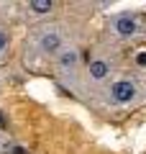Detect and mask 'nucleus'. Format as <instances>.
I'll return each mask as SVG.
<instances>
[{
  "label": "nucleus",
  "mask_w": 146,
  "mask_h": 154,
  "mask_svg": "<svg viewBox=\"0 0 146 154\" xmlns=\"http://www.w3.org/2000/svg\"><path fill=\"white\" fill-rule=\"evenodd\" d=\"M110 98L118 105L131 103V100L136 98V85L128 82V80H118V82H113V88H110Z\"/></svg>",
  "instance_id": "1"
},
{
  "label": "nucleus",
  "mask_w": 146,
  "mask_h": 154,
  "mask_svg": "<svg viewBox=\"0 0 146 154\" xmlns=\"http://www.w3.org/2000/svg\"><path fill=\"white\" fill-rule=\"evenodd\" d=\"M136 28H138V23H136V18L128 16V13H123V16L115 18V31H118L120 36H133Z\"/></svg>",
  "instance_id": "2"
},
{
  "label": "nucleus",
  "mask_w": 146,
  "mask_h": 154,
  "mask_svg": "<svg viewBox=\"0 0 146 154\" xmlns=\"http://www.w3.org/2000/svg\"><path fill=\"white\" fill-rule=\"evenodd\" d=\"M38 46H41L44 54H54V51H59V46H62V36L59 33H44L41 41H38Z\"/></svg>",
  "instance_id": "3"
},
{
  "label": "nucleus",
  "mask_w": 146,
  "mask_h": 154,
  "mask_svg": "<svg viewBox=\"0 0 146 154\" xmlns=\"http://www.w3.org/2000/svg\"><path fill=\"white\" fill-rule=\"evenodd\" d=\"M87 75L92 77V80H103V77H108V64L100 59L90 62V67H87Z\"/></svg>",
  "instance_id": "4"
},
{
  "label": "nucleus",
  "mask_w": 146,
  "mask_h": 154,
  "mask_svg": "<svg viewBox=\"0 0 146 154\" xmlns=\"http://www.w3.org/2000/svg\"><path fill=\"white\" fill-rule=\"evenodd\" d=\"M59 64L64 67V69H72V67L77 64V51H62L59 54Z\"/></svg>",
  "instance_id": "5"
},
{
  "label": "nucleus",
  "mask_w": 146,
  "mask_h": 154,
  "mask_svg": "<svg viewBox=\"0 0 146 154\" xmlns=\"http://www.w3.org/2000/svg\"><path fill=\"white\" fill-rule=\"evenodd\" d=\"M28 8H31L33 13H49L51 11V3H49V0H31Z\"/></svg>",
  "instance_id": "6"
},
{
  "label": "nucleus",
  "mask_w": 146,
  "mask_h": 154,
  "mask_svg": "<svg viewBox=\"0 0 146 154\" xmlns=\"http://www.w3.org/2000/svg\"><path fill=\"white\" fill-rule=\"evenodd\" d=\"M5 49H8V33L3 31V28H0V54H3Z\"/></svg>",
  "instance_id": "7"
},
{
  "label": "nucleus",
  "mask_w": 146,
  "mask_h": 154,
  "mask_svg": "<svg viewBox=\"0 0 146 154\" xmlns=\"http://www.w3.org/2000/svg\"><path fill=\"white\" fill-rule=\"evenodd\" d=\"M138 64H146V54H138Z\"/></svg>",
  "instance_id": "8"
}]
</instances>
